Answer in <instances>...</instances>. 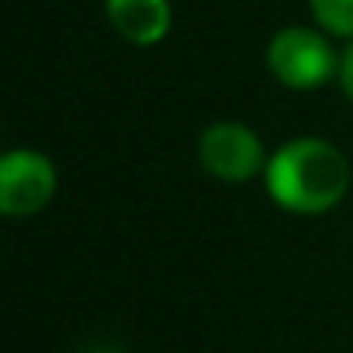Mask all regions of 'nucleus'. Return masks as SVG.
Returning <instances> with one entry per match:
<instances>
[{
  "label": "nucleus",
  "instance_id": "nucleus-1",
  "mask_svg": "<svg viewBox=\"0 0 353 353\" xmlns=\"http://www.w3.org/2000/svg\"><path fill=\"white\" fill-rule=\"evenodd\" d=\"M266 194L296 216H319L330 213L350 190V160L334 141L323 137H292L270 156L266 171Z\"/></svg>",
  "mask_w": 353,
  "mask_h": 353
},
{
  "label": "nucleus",
  "instance_id": "nucleus-2",
  "mask_svg": "<svg viewBox=\"0 0 353 353\" xmlns=\"http://www.w3.org/2000/svg\"><path fill=\"white\" fill-rule=\"evenodd\" d=\"M342 54H334L327 31L315 27H281L266 42V69L289 92H315L338 77Z\"/></svg>",
  "mask_w": 353,
  "mask_h": 353
},
{
  "label": "nucleus",
  "instance_id": "nucleus-3",
  "mask_svg": "<svg viewBox=\"0 0 353 353\" xmlns=\"http://www.w3.org/2000/svg\"><path fill=\"white\" fill-rule=\"evenodd\" d=\"M198 163L205 175H213L216 183H251L254 175H262L270 163L262 137L247 122L236 118H221V122L205 125L198 137Z\"/></svg>",
  "mask_w": 353,
  "mask_h": 353
},
{
  "label": "nucleus",
  "instance_id": "nucleus-4",
  "mask_svg": "<svg viewBox=\"0 0 353 353\" xmlns=\"http://www.w3.org/2000/svg\"><path fill=\"white\" fill-rule=\"evenodd\" d=\"M57 168L46 152L34 148H12L0 160V213L12 221L34 216L54 201Z\"/></svg>",
  "mask_w": 353,
  "mask_h": 353
},
{
  "label": "nucleus",
  "instance_id": "nucleus-5",
  "mask_svg": "<svg viewBox=\"0 0 353 353\" xmlns=\"http://www.w3.org/2000/svg\"><path fill=\"white\" fill-rule=\"evenodd\" d=\"M107 23L130 46H156L171 31V0H107Z\"/></svg>",
  "mask_w": 353,
  "mask_h": 353
},
{
  "label": "nucleus",
  "instance_id": "nucleus-6",
  "mask_svg": "<svg viewBox=\"0 0 353 353\" xmlns=\"http://www.w3.org/2000/svg\"><path fill=\"white\" fill-rule=\"evenodd\" d=\"M315 27L330 39H353V0H307Z\"/></svg>",
  "mask_w": 353,
  "mask_h": 353
},
{
  "label": "nucleus",
  "instance_id": "nucleus-7",
  "mask_svg": "<svg viewBox=\"0 0 353 353\" xmlns=\"http://www.w3.org/2000/svg\"><path fill=\"white\" fill-rule=\"evenodd\" d=\"M338 84H342V92L353 99V39H350V46H345V54H342V65H338Z\"/></svg>",
  "mask_w": 353,
  "mask_h": 353
},
{
  "label": "nucleus",
  "instance_id": "nucleus-8",
  "mask_svg": "<svg viewBox=\"0 0 353 353\" xmlns=\"http://www.w3.org/2000/svg\"><path fill=\"white\" fill-rule=\"evenodd\" d=\"M80 353H125V350H118V345H107V342H95V345H84Z\"/></svg>",
  "mask_w": 353,
  "mask_h": 353
}]
</instances>
